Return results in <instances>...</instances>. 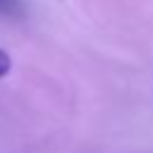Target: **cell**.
<instances>
[{"mask_svg":"<svg viewBox=\"0 0 153 153\" xmlns=\"http://www.w3.org/2000/svg\"><path fill=\"white\" fill-rule=\"evenodd\" d=\"M10 69H12V60H10V55L5 50H0V76H5Z\"/></svg>","mask_w":153,"mask_h":153,"instance_id":"obj_2","label":"cell"},{"mask_svg":"<svg viewBox=\"0 0 153 153\" xmlns=\"http://www.w3.org/2000/svg\"><path fill=\"white\" fill-rule=\"evenodd\" d=\"M22 12L19 0H0V17H22Z\"/></svg>","mask_w":153,"mask_h":153,"instance_id":"obj_1","label":"cell"}]
</instances>
